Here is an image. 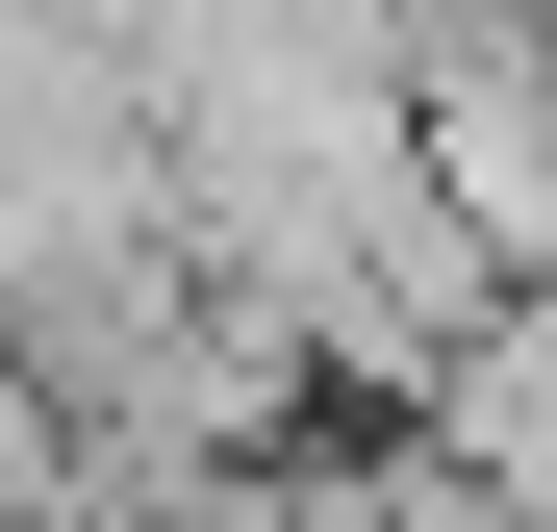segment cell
I'll return each instance as SVG.
<instances>
[{"instance_id": "6da1fadb", "label": "cell", "mask_w": 557, "mask_h": 532, "mask_svg": "<svg viewBox=\"0 0 557 532\" xmlns=\"http://www.w3.org/2000/svg\"><path fill=\"white\" fill-rule=\"evenodd\" d=\"M406 457L557 532V305H532V280H507V305H482V330H456L431 381H406Z\"/></svg>"}, {"instance_id": "7a4b0ae2", "label": "cell", "mask_w": 557, "mask_h": 532, "mask_svg": "<svg viewBox=\"0 0 557 532\" xmlns=\"http://www.w3.org/2000/svg\"><path fill=\"white\" fill-rule=\"evenodd\" d=\"M532 26H557V0H532Z\"/></svg>"}]
</instances>
